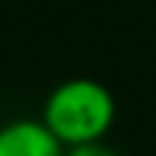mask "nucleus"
Returning a JSON list of instances; mask_svg holds the SVG:
<instances>
[{
    "instance_id": "f257e3e1",
    "label": "nucleus",
    "mask_w": 156,
    "mask_h": 156,
    "mask_svg": "<svg viewBox=\"0 0 156 156\" xmlns=\"http://www.w3.org/2000/svg\"><path fill=\"white\" fill-rule=\"evenodd\" d=\"M41 123L60 140L63 148L101 143L115 123V96L99 80H66L47 96Z\"/></svg>"
},
{
    "instance_id": "f03ea898",
    "label": "nucleus",
    "mask_w": 156,
    "mask_h": 156,
    "mask_svg": "<svg viewBox=\"0 0 156 156\" xmlns=\"http://www.w3.org/2000/svg\"><path fill=\"white\" fill-rule=\"evenodd\" d=\"M0 156H66V148L41 121L19 118L0 126Z\"/></svg>"
},
{
    "instance_id": "7ed1b4c3",
    "label": "nucleus",
    "mask_w": 156,
    "mask_h": 156,
    "mask_svg": "<svg viewBox=\"0 0 156 156\" xmlns=\"http://www.w3.org/2000/svg\"><path fill=\"white\" fill-rule=\"evenodd\" d=\"M66 156H118L115 151L104 148L101 143H93V145H80V148H66Z\"/></svg>"
}]
</instances>
